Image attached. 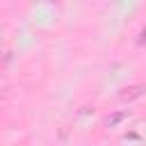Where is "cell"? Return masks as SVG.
<instances>
[{"instance_id": "cell-1", "label": "cell", "mask_w": 146, "mask_h": 146, "mask_svg": "<svg viewBox=\"0 0 146 146\" xmlns=\"http://www.w3.org/2000/svg\"><path fill=\"white\" fill-rule=\"evenodd\" d=\"M141 91H144V87H141V84H137V87H130V89H125V94H121V98H123V100H132V98L141 96Z\"/></svg>"}]
</instances>
